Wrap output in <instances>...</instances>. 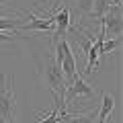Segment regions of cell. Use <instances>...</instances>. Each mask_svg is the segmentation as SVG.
I'll list each match as a JSON object with an SVG mask.
<instances>
[{
  "label": "cell",
  "instance_id": "cell-10",
  "mask_svg": "<svg viewBox=\"0 0 123 123\" xmlns=\"http://www.w3.org/2000/svg\"><path fill=\"white\" fill-rule=\"evenodd\" d=\"M76 2V17L78 21H84L92 14V0H74Z\"/></svg>",
  "mask_w": 123,
  "mask_h": 123
},
{
  "label": "cell",
  "instance_id": "cell-9",
  "mask_svg": "<svg viewBox=\"0 0 123 123\" xmlns=\"http://www.w3.org/2000/svg\"><path fill=\"white\" fill-rule=\"evenodd\" d=\"M113 6H117V4H113V0H92V14L90 17H94L97 23H98Z\"/></svg>",
  "mask_w": 123,
  "mask_h": 123
},
{
  "label": "cell",
  "instance_id": "cell-2",
  "mask_svg": "<svg viewBox=\"0 0 123 123\" xmlns=\"http://www.w3.org/2000/svg\"><path fill=\"white\" fill-rule=\"evenodd\" d=\"M14 78H6V74H0V123H14Z\"/></svg>",
  "mask_w": 123,
  "mask_h": 123
},
{
  "label": "cell",
  "instance_id": "cell-4",
  "mask_svg": "<svg viewBox=\"0 0 123 123\" xmlns=\"http://www.w3.org/2000/svg\"><path fill=\"white\" fill-rule=\"evenodd\" d=\"M51 18H53V33H51V39H49V45L53 47L57 41H62V39L68 37V31H70V27L74 25V21H72L70 6L60 8L55 14H51Z\"/></svg>",
  "mask_w": 123,
  "mask_h": 123
},
{
  "label": "cell",
  "instance_id": "cell-13",
  "mask_svg": "<svg viewBox=\"0 0 123 123\" xmlns=\"http://www.w3.org/2000/svg\"><path fill=\"white\" fill-rule=\"evenodd\" d=\"M17 37L18 35H14V33H2V31H0V45L2 43H10V41H14Z\"/></svg>",
  "mask_w": 123,
  "mask_h": 123
},
{
  "label": "cell",
  "instance_id": "cell-5",
  "mask_svg": "<svg viewBox=\"0 0 123 123\" xmlns=\"http://www.w3.org/2000/svg\"><path fill=\"white\" fill-rule=\"evenodd\" d=\"M98 29L103 31L105 39L107 37H111V39L121 37V6H113V8L98 21Z\"/></svg>",
  "mask_w": 123,
  "mask_h": 123
},
{
  "label": "cell",
  "instance_id": "cell-15",
  "mask_svg": "<svg viewBox=\"0 0 123 123\" xmlns=\"http://www.w3.org/2000/svg\"><path fill=\"white\" fill-rule=\"evenodd\" d=\"M113 4H117V6H121V0H113Z\"/></svg>",
  "mask_w": 123,
  "mask_h": 123
},
{
  "label": "cell",
  "instance_id": "cell-7",
  "mask_svg": "<svg viewBox=\"0 0 123 123\" xmlns=\"http://www.w3.org/2000/svg\"><path fill=\"white\" fill-rule=\"evenodd\" d=\"M113 111H115V97L111 92H105V94H103L101 109L97 111V123H109Z\"/></svg>",
  "mask_w": 123,
  "mask_h": 123
},
{
  "label": "cell",
  "instance_id": "cell-8",
  "mask_svg": "<svg viewBox=\"0 0 123 123\" xmlns=\"http://www.w3.org/2000/svg\"><path fill=\"white\" fill-rule=\"evenodd\" d=\"M57 123H97V109H90L86 113H68Z\"/></svg>",
  "mask_w": 123,
  "mask_h": 123
},
{
  "label": "cell",
  "instance_id": "cell-1",
  "mask_svg": "<svg viewBox=\"0 0 123 123\" xmlns=\"http://www.w3.org/2000/svg\"><path fill=\"white\" fill-rule=\"evenodd\" d=\"M35 62H37V72L41 76V82L45 86H49L53 94V101L60 103V113H68L64 109V94H66V80H64V74H62V68L60 64L55 62L53 53H45V57H39L35 55Z\"/></svg>",
  "mask_w": 123,
  "mask_h": 123
},
{
  "label": "cell",
  "instance_id": "cell-3",
  "mask_svg": "<svg viewBox=\"0 0 123 123\" xmlns=\"http://www.w3.org/2000/svg\"><path fill=\"white\" fill-rule=\"evenodd\" d=\"M97 92H98V88L94 86V84H88L86 80L82 78V74H80V72H76L74 78H72V82L66 86V94H64V109L68 111V105H70L72 101H76V98L94 97Z\"/></svg>",
  "mask_w": 123,
  "mask_h": 123
},
{
  "label": "cell",
  "instance_id": "cell-11",
  "mask_svg": "<svg viewBox=\"0 0 123 123\" xmlns=\"http://www.w3.org/2000/svg\"><path fill=\"white\" fill-rule=\"evenodd\" d=\"M121 45V37H115V39H105L101 43V55H111V51Z\"/></svg>",
  "mask_w": 123,
  "mask_h": 123
},
{
  "label": "cell",
  "instance_id": "cell-6",
  "mask_svg": "<svg viewBox=\"0 0 123 123\" xmlns=\"http://www.w3.org/2000/svg\"><path fill=\"white\" fill-rule=\"evenodd\" d=\"M103 41H105V35H103V31L98 29L97 39H94L92 47L88 49V53H86V74H92V72L97 70V66H98V57H101V43H103Z\"/></svg>",
  "mask_w": 123,
  "mask_h": 123
},
{
  "label": "cell",
  "instance_id": "cell-12",
  "mask_svg": "<svg viewBox=\"0 0 123 123\" xmlns=\"http://www.w3.org/2000/svg\"><path fill=\"white\" fill-rule=\"evenodd\" d=\"M70 2H74V0H53V4H51V14H55L60 8H64V6H68ZM49 14V17H51Z\"/></svg>",
  "mask_w": 123,
  "mask_h": 123
},
{
  "label": "cell",
  "instance_id": "cell-14",
  "mask_svg": "<svg viewBox=\"0 0 123 123\" xmlns=\"http://www.w3.org/2000/svg\"><path fill=\"white\" fill-rule=\"evenodd\" d=\"M6 2H10V0H0V6H4Z\"/></svg>",
  "mask_w": 123,
  "mask_h": 123
}]
</instances>
